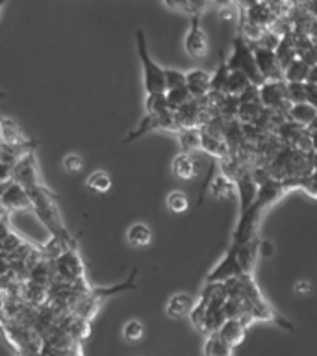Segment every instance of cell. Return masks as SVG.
I'll return each mask as SVG.
<instances>
[{"label":"cell","mask_w":317,"mask_h":356,"mask_svg":"<svg viewBox=\"0 0 317 356\" xmlns=\"http://www.w3.org/2000/svg\"><path fill=\"white\" fill-rule=\"evenodd\" d=\"M26 191L30 195V200H32V211L38 216L39 221L47 227L50 236L63 239L69 247H76V239L72 238L71 232L63 225V219H61L60 213V204H58L56 195L44 184L33 186V188H26Z\"/></svg>","instance_id":"obj_1"},{"label":"cell","mask_w":317,"mask_h":356,"mask_svg":"<svg viewBox=\"0 0 317 356\" xmlns=\"http://www.w3.org/2000/svg\"><path fill=\"white\" fill-rule=\"evenodd\" d=\"M136 47H138V56L141 61V71H143V89L145 95L149 93H163L165 91V76H163V67L158 65L149 52L147 38L141 28L136 30Z\"/></svg>","instance_id":"obj_2"},{"label":"cell","mask_w":317,"mask_h":356,"mask_svg":"<svg viewBox=\"0 0 317 356\" xmlns=\"http://www.w3.org/2000/svg\"><path fill=\"white\" fill-rule=\"evenodd\" d=\"M50 267H52V282L88 284L86 264L78 252V247L63 250L54 260H50Z\"/></svg>","instance_id":"obj_3"},{"label":"cell","mask_w":317,"mask_h":356,"mask_svg":"<svg viewBox=\"0 0 317 356\" xmlns=\"http://www.w3.org/2000/svg\"><path fill=\"white\" fill-rule=\"evenodd\" d=\"M227 63L230 71L245 72L249 76L250 82L258 86V88L266 82V78L261 76V72L256 67L254 54H252V44L245 39V35L241 32L232 39V54L227 58Z\"/></svg>","instance_id":"obj_4"},{"label":"cell","mask_w":317,"mask_h":356,"mask_svg":"<svg viewBox=\"0 0 317 356\" xmlns=\"http://www.w3.org/2000/svg\"><path fill=\"white\" fill-rule=\"evenodd\" d=\"M152 130H171V132H177L178 124L177 119H174V111L167 110L163 113H145L138 127L133 128L132 132L124 138V143H130L133 139H139L145 134L152 132Z\"/></svg>","instance_id":"obj_5"},{"label":"cell","mask_w":317,"mask_h":356,"mask_svg":"<svg viewBox=\"0 0 317 356\" xmlns=\"http://www.w3.org/2000/svg\"><path fill=\"white\" fill-rule=\"evenodd\" d=\"M184 49L193 60H204L208 56L210 43H208V35L200 26V15L189 17V28L184 35Z\"/></svg>","instance_id":"obj_6"},{"label":"cell","mask_w":317,"mask_h":356,"mask_svg":"<svg viewBox=\"0 0 317 356\" xmlns=\"http://www.w3.org/2000/svg\"><path fill=\"white\" fill-rule=\"evenodd\" d=\"M13 182L21 184L24 188H33V186H41L43 178L39 172L38 158H35V150H26L24 154L15 161L13 165Z\"/></svg>","instance_id":"obj_7"},{"label":"cell","mask_w":317,"mask_h":356,"mask_svg":"<svg viewBox=\"0 0 317 356\" xmlns=\"http://www.w3.org/2000/svg\"><path fill=\"white\" fill-rule=\"evenodd\" d=\"M260 100L266 110L278 111L286 115L289 108V102L286 99V80H266L260 86Z\"/></svg>","instance_id":"obj_8"},{"label":"cell","mask_w":317,"mask_h":356,"mask_svg":"<svg viewBox=\"0 0 317 356\" xmlns=\"http://www.w3.org/2000/svg\"><path fill=\"white\" fill-rule=\"evenodd\" d=\"M252 54H254L258 71L261 72V76L266 80H284V69L278 63L275 50L261 47V44H254Z\"/></svg>","instance_id":"obj_9"},{"label":"cell","mask_w":317,"mask_h":356,"mask_svg":"<svg viewBox=\"0 0 317 356\" xmlns=\"http://www.w3.org/2000/svg\"><path fill=\"white\" fill-rule=\"evenodd\" d=\"M236 252H238V249L230 245L227 252L222 254L221 260L217 261V266L213 267L208 275H206V284L227 282V280H230V278L239 277V275H241V273H239Z\"/></svg>","instance_id":"obj_10"},{"label":"cell","mask_w":317,"mask_h":356,"mask_svg":"<svg viewBox=\"0 0 317 356\" xmlns=\"http://www.w3.org/2000/svg\"><path fill=\"white\" fill-rule=\"evenodd\" d=\"M0 204L4 208L6 213L21 210H32V200L28 195L26 188L17 182H10L0 193Z\"/></svg>","instance_id":"obj_11"},{"label":"cell","mask_w":317,"mask_h":356,"mask_svg":"<svg viewBox=\"0 0 317 356\" xmlns=\"http://www.w3.org/2000/svg\"><path fill=\"white\" fill-rule=\"evenodd\" d=\"M236 258H238V267L241 275H249L254 277V267L256 261L260 258V236L250 238L249 241H245L239 247H236Z\"/></svg>","instance_id":"obj_12"},{"label":"cell","mask_w":317,"mask_h":356,"mask_svg":"<svg viewBox=\"0 0 317 356\" xmlns=\"http://www.w3.org/2000/svg\"><path fill=\"white\" fill-rule=\"evenodd\" d=\"M234 182H236V193H238L239 202L238 216H241V213L249 210L250 204L254 202L256 195H258V186H260V184L256 182V178L252 177V172H250L249 169H245Z\"/></svg>","instance_id":"obj_13"},{"label":"cell","mask_w":317,"mask_h":356,"mask_svg":"<svg viewBox=\"0 0 317 356\" xmlns=\"http://www.w3.org/2000/svg\"><path fill=\"white\" fill-rule=\"evenodd\" d=\"M0 136H2V143L8 145V147L35 149V143L32 139H28L26 134L22 132V128L13 119H8V117L0 119Z\"/></svg>","instance_id":"obj_14"},{"label":"cell","mask_w":317,"mask_h":356,"mask_svg":"<svg viewBox=\"0 0 317 356\" xmlns=\"http://www.w3.org/2000/svg\"><path fill=\"white\" fill-rule=\"evenodd\" d=\"M204 191H210L211 197H216V199H230V197H238L236 193V182H234L232 178L225 177V175H217V177H211L206 180L204 189H202V193H200L199 204L204 199Z\"/></svg>","instance_id":"obj_15"},{"label":"cell","mask_w":317,"mask_h":356,"mask_svg":"<svg viewBox=\"0 0 317 356\" xmlns=\"http://www.w3.org/2000/svg\"><path fill=\"white\" fill-rule=\"evenodd\" d=\"M172 177L178 178V180H193V178L199 177V161L193 154L189 152H180L172 158L171 163Z\"/></svg>","instance_id":"obj_16"},{"label":"cell","mask_w":317,"mask_h":356,"mask_svg":"<svg viewBox=\"0 0 317 356\" xmlns=\"http://www.w3.org/2000/svg\"><path fill=\"white\" fill-rule=\"evenodd\" d=\"M200 150H204L213 160H222V158L230 156V147H228L227 139L217 134L206 132L202 128H200Z\"/></svg>","instance_id":"obj_17"},{"label":"cell","mask_w":317,"mask_h":356,"mask_svg":"<svg viewBox=\"0 0 317 356\" xmlns=\"http://www.w3.org/2000/svg\"><path fill=\"white\" fill-rule=\"evenodd\" d=\"M211 74L204 69H191L186 72V88L193 99H204L210 93Z\"/></svg>","instance_id":"obj_18"},{"label":"cell","mask_w":317,"mask_h":356,"mask_svg":"<svg viewBox=\"0 0 317 356\" xmlns=\"http://www.w3.org/2000/svg\"><path fill=\"white\" fill-rule=\"evenodd\" d=\"M247 325H245L241 319H225L221 327L217 328V334L221 336L225 341H227L230 347H238L245 341V336H247Z\"/></svg>","instance_id":"obj_19"},{"label":"cell","mask_w":317,"mask_h":356,"mask_svg":"<svg viewBox=\"0 0 317 356\" xmlns=\"http://www.w3.org/2000/svg\"><path fill=\"white\" fill-rule=\"evenodd\" d=\"M195 305V299L189 293H174L169 297L165 305V314L171 319H182L188 317L191 308Z\"/></svg>","instance_id":"obj_20"},{"label":"cell","mask_w":317,"mask_h":356,"mask_svg":"<svg viewBox=\"0 0 317 356\" xmlns=\"http://www.w3.org/2000/svg\"><path fill=\"white\" fill-rule=\"evenodd\" d=\"M152 238H154V234H152V228L147 222H133L127 230V241L133 249L149 247L152 243Z\"/></svg>","instance_id":"obj_21"},{"label":"cell","mask_w":317,"mask_h":356,"mask_svg":"<svg viewBox=\"0 0 317 356\" xmlns=\"http://www.w3.org/2000/svg\"><path fill=\"white\" fill-rule=\"evenodd\" d=\"M317 115V108L310 102H299V104H289L288 111H286V117L289 121L297 122L300 127H308Z\"/></svg>","instance_id":"obj_22"},{"label":"cell","mask_w":317,"mask_h":356,"mask_svg":"<svg viewBox=\"0 0 317 356\" xmlns=\"http://www.w3.org/2000/svg\"><path fill=\"white\" fill-rule=\"evenodd\" d=\"M177 139L182 152L193 154L195 150H200V127L178 128Z\"/></svg>","instance_id":"obj_23"},{"label":"cell","mask_w":317,"mask_h":356,"mask_svg":"<svg viewBox=\"0 0 317 356\" xmlns=\"http://www.w3.org/2000/svg\"><path fill=\"white\" fill-rule=\"evenodd\" d=\"M310 72V63H306L302 58H295V60L284 69V80H286V82H308Z\"/></svg>","instance_id":"obj_24"},{"label":"cell","mask_w":317,"mask_h":356,"mask_svg":"<svg viewBox=\"0 0 317 356\" xmlns=\"http://www.w3.org/2000/svg\"><path fill=\"white\" fill-rule=\"evenodd\" d=\"M204 356H232L234 353V347L225 341V339L217 334V330L210 332L206 336V341H204Z\"/></svg>","instance_id":"obj_25"},{"label":"cell","mask_w":317,"mask_h":356,"mask_svg":"<svg viewBox=\"0 0 317 356\" xmlns=\"http://www.w3.org/2000/svg\"><path fill=\"white\" fill-rule=\"evenodd\" d=\"M86 186H88L91 191H95V193L104 195L111 189V186H113V180H111L110 172L104 171V169H97V171H93L88 177V180H86Z\"/></svg>","instance_id":"obj_26"},{"label":"cell","mask_w":317,"mask_h":356,"mask_svg":"<svg viewBox=\"0 0 317 356\" xmlns=\"http://www.w3.org/2000/svg\"><path fill=\"white\" fill-rule=\"evenodd\" d=\"M250 83L252 82H250L249 76H247L245 72L230 71V74H228L227 78V83H225V89H222V93L236 95V97H239V95L243 93L245 89L249 88Z\"/></svg>","instance_id":"obj_27"},{"label":"cell","mask_w":317,"mask_h":356,"mask_svg":"<svg viewBox=\"0 0 317 356\" xmlns=\"http://www.w3.org/2000/svg\"><path fill=\"white\" fill-rule=\"evenodd\" d=\"M228 74H230V69H228L227 58H225L221 50H219V63H217V69L213 71V74H211L210 91H213V93H222Z\"/></svg>","instance_id":"obj_28"},{"label":"cell","mask_w":317,"mask_h":356,"mask_svg":"<svg viewBox=\"0 0 317 356\" xmlns=\"http://www.w3.org/2000/svg\"><path fill=\"white\" fill-rule=\"evenodd\" d=\"M145 338V325L139 319H128L122 325V339L127 343H139Z\"/></svg>","instance_id":"obj_29"},{"label":"cell","mask_w":317,"mask_h":356,"mask_svg":"<svg viewBox=\"0 0 317 356\" xmlns=\"http://www.w3.org/2000/svg\"><path fill=\"white\" fill-rule=\"evenodd\" d=\"M193 97L189 95L188 88L182 86V88H172V89H165V100L167 106H169V110H178L180 106H184L188 100H191Z\"/></svg>","instance_id":"obj_30"},{"label":"cell","mask_w":317,"mask_h":356,"mask_svg":"<svg viewBox=\"0 0 317 356\" xmlns=\"http://www.w3.org/2000/svg\"><path fill=\"white\" fill-rule=\"evenodd\" d=\"M165 206L169 208V211L172 213H186L189 210V199L188 195L180 191V189H174L171 193L167 195Z\"/></svg>","instance_id":"obj_31"},{"label":"cell","mask_w":317,"mask_h":356,"mask_svg":"<svg viewBox=\"0 0 317 356\" xmlns=\"http://www.w3.org/2000/svg\"><path fill=\"white\" fill-rule=\"evenodd\" d=\"M167 110H169V106L165 100V91L145 95V113H163Z\"/></svg>","instance_id":"obj_32"},{"label":"cell","mask_w":317,"mask_h":356,"mask_svg":"<svg viewBox=\"0 0 317 356\" xmlns=\"http://www.w3.org/2000/svg\"><path fill=\"white\" fill-rule=\"evenodd\" d=\"M286 99L289 104L306 102L304 82H286Z\"/></svg>","instance_id":"obj_33"},{"label":"cell","mask_w":317,"mask_h":356,"mask_svg":"<svg viewBox=\"0 0 317 356\" xmlns=\"http://www.w3.org/2000/svg\"><path fill=\"white\" fill-rule=\"evenodd\" d=\"M61 167H63V171L69 172V175H76V172L82 171V167H83L82 156L76 154V152H69V154L63 156Z\"/></svg>","instance_id":"obj_34"},{"label":"cell","mask_w":317,"mask_h":356,"mask_svg":"<svg viewBox=\"0 0 317 356\" xmlns=\"http://www.w3.org/2000/svg\"><path fill=\"white\" fill-rule=\"evenodd\" d=\"M163 76H165V89L182 88V86H186V72L178 71V69L167 67L165 71H163Z\"/></svg>","instance_id":"obj_35"},{"label":"cell","mask_w":317,"mask_h":356,"mask_svg":"<svg viewBox=\"0 0 317 356\" xmlns=\"http://www.w3.org/2000/svg\"><path fill=\"white\" fill-rule=\"evenodd\" d=\"M167 8H171L174 11H180V13H186V15H191V10H189V0H163Z\"/></svg>","instance_id":"obj_36"},{"label":"cell","mask_w":317,"mask_h":356,"mask_svg":"<svg viewBox=\"0 0 317 356\" xmlns=\"http://www.w3.org/2000/svg\"><path fill=\"white\" fill-rule=\"evenodd\" d=\"M293 291L297 295H310L311 293V282L310 280H297L293 286Z\"/></svg>","instance_id":"obj_37"},{"label":"cell","mask_w":317,"mask_h":356,"mask_svg":"<svg viewBox=\"0 0 317 356\" xmlns=\"http://www.w3.org/2000/svg\"><path fill=\"white\" fill-rule=\"evenodd\" d=\"M271 252H273L271 241H267V239H260V254L261 256H271Z\"/></svg>","instance_id":"obj_38"},{"label":"cell","mask_w":317,"mask_h":356,"mask_svg":"<svg viewBox=\"0 0 317 356\" xmlns=\"http://www.w3.org/2000/svg\"><path fill=\"white\" fill-rule=\"evenodd\" d=\"M308 136H310V149L314 150V152H317V130L308 132Z\"/></svg>","instance_id":"obj_39"},{"label":"cell","mask_w":317,"mask_h":356,"mask_svg":"<svg viewBox=\"0 0 317 356\" xmlns=\"http://www.w3.org/2000/svg\"><path fill=\"white\" fill-rule=\"evenodd\" d=\"M310 15H314V17H316V19H317V0H311Z\"/></svg>","instance_id":"obj_40"},{"label":"cell","mask_w":317,"mask_h":356,"mask_svg":"<svg viewBox=\"0 0 317 356\" xmlns=\"http://www.w3.org/2000/svg\"><path fill=\"white\" fill-rule=\"evenodd\" d=\"M306 130H308V132H314V130H317V115H316V119H314V121H311L310 124L306 127Z\"/></svg>","instance_id":"obj_41"},{"label":"cell","mask_w":317,"mask_h":356,"mask_svg":"<svg viewBox=\"0 0 317 356\" xmlns=\"http://www.w3.org/2000/svg\"><path fill=\"white\" fill-rule=\"evenodd\" d=\"M4 216H8V213H6L4 208H2V204H0V219H2V217H4Z\"/></svg>","instance_id":"obj_42"},{"label":"cell","mask_w":317,"mask_h":356,"mask_svg":"<svg viewBox=\"0 0 317 356\" xmlns=\"http://www.w3.org/2000/svg\"><path fill=\"white\" fill-rule=\"evenodd\" d=\"M6 2H8V0H0V8H2V6H4Z\"/></svg>","instance_id":"obj_43"},{"label":"cell","mask_w":317,"mask_h":356,"mask_svg":"<svg viewBox=\"0 0 317 356\" xmlns=\"http://www.w3.org/2000/svg\"><path fill=\"white\" fill-rule=\"evenodd\" d=\"M2 145H4V143H2V136H0V147H2Z\"/></svg>","instance_id":"obj_44"}]
</instances>
